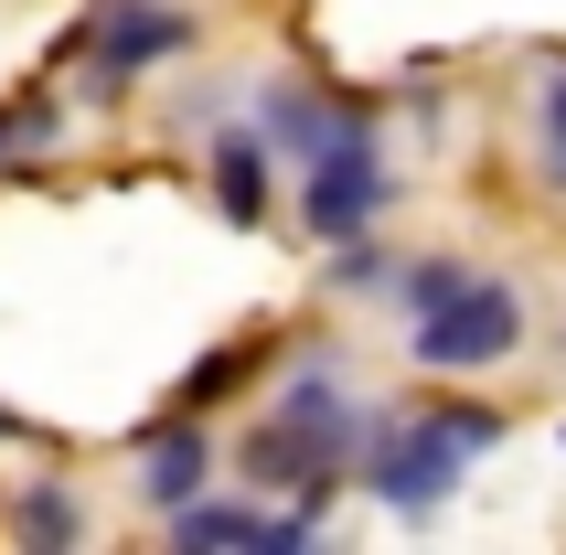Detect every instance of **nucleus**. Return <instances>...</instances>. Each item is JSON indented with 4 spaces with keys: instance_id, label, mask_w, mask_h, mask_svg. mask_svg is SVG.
Returning <instances> with one entry per match:
<instances>
[{
    "instance_id": "1",
    "label": "nucleus",
    "mask_w": 566,
    "mask_h": 555,
    "mask_svg": "<svg viewBox=\"0 0 566 555\" xmlns=\"http://www.w3.org/2000/svg\"><path fill=\"white\" fill-rule=\"evenodd\" d=\"M492 438H503V417H492V406H428V417H385V428L364 438V492H375L385 513H439V502L460 492V470H471Z\"/></svg>"
},
{
    "instance_id": "2",
    "label": "nucleus",
    "mask_w": 566,
    "mask_h": 555,
    "mask_svg": "<svg viewBox=\"0 0 566 555\" xmlns=\"http://www.w3.org/2000/svg\"><path fill=\"white\" fill-rule=\"evenodd\" d=\"M407 332H417V364L428 374H481V364H503V353H524V289L471 278L460 300H439L428 321H407Z\"/></svg>"
},
{
    "instance_id": "3",
    "label": "nucleus",
    "mask_w": 566,
    "mask_h": 555,
    "mask_svg": "<svg viewBox=\"0 0 566 555\" xmlns=\"http://www.w3.org/2000/svg\"><path fill=\"white\" fill-rule=\"evenodd\" d=\"M375 214H385V150H375V128L353 118L321 160H300V224L332 235V247H353Z\"/></svg>"
},
{
    "instance_id": "4",
    "label": "nucleus",
    "mask_w": 566,
    "mask_h": 555,
    "mask_svg": "<svg viewBox=\"0 0 566 555\" xmlns=\"http://www.w3.org/2000/svg\"><path fill=\"white\" fill-rule=\"evenodd\" d=\"M182 43H192V11H171V0H107L96 11V75H150Z\"/></svg>"
},
{
    "instance_id": "5",
    "label": "nucleus",
    "mask_w": 566,
    "mask_h": 555,
    "mask_svg": "<svg viewBox=\"0 0 566 555\" xmlns=\"http://www.w3.org/2000/svg\"><path fill=\"white\" fill-rule=\"evenodd\" d=\"M332 470H343V449H321L311 428H289V417H268V428L247 438V481L256 492H332Z\"/></svg>"
},
{
    "instance_id": "6",
    "label": "nucleus",
    "mask_w": 566,
    "mask_h": 555,
    "mask_svg": "<svg viewBox=\"0 0 566 555\" xmlns=\"http://www.w3.org/2000/svg\"><path fill=\"white\" fill-rule=\"evenodd\" d=\"M182 545H256V555H300L311 545V513H247V502H182L171 513Z\"/></svg>"
},
{
    "instance_id": "7",
    "label": "nucleus",
    "mask_w": 566,
    "mask_h": 555,
    "mask_svg": "<svg viewBox=\"0 0 566 555\" xmlns=\"http://www.w3.org/2000/svg\"><path fill=\"white\" fill-rule=\"evenodd\" d=\"M203 481H214V449H203V428H160L150 449H139V492H150L160 513L203 502Z\"/></svg>"
},
{
    "instance_id": "8",
    "label": "nucleus",
    "mask_w": 566,
    "mask_h": 555,
    "mask_svg": "<svg viewBox=\"0 0 566 555\" xmlns=\"http://www.w3.org/2000/svg\"><path fill=\"white\" fill-rule=\"evenodd\" d=\"M279 417H289V428H311L321 449H353V406H343V385H332V364H311V374H289V396H279Z\"/></svg>"
},
{
    "instance_id": "9",
    "label": "nucleus",
    "mask_w": 566,
    "mask_h": 555,
    "mask_svg": "<svg viewBox=\"0 0 566 555\" xmlns=\"http://www.w3.org/2000/svg\"><path fill=\"white\" fill-rule=\"evenodd\" d=\"M214 203H224V224H256V214H268V160H256L247 128H224V139H214Z\"/></svg>"
},
{
    "instance_id": "10",
    "label": "nucleus",
    "mask_w": 566,
    "mask_h": 555,
    "mask_svg": "<svg viewBox=\"0 0 566 555\" xmlns=\"http://www.w3.org/2000/svg\"><path fill=\"white\" fill-rule=\"evenodd\" d=\"M343 128H353V107H321V96H289V86L268 96V139H279V150H300V160H321Z\"/></svg>"
},
{
    "instance_id": "11",
    "label": "nucleus",
    "mask_w": 566,
    "mask_h": 555,
    "mask_svg": "<svg viewBox=\"0 0 566 555\" xmlns=\"http://www.w3.org/2000/svg\"><path fill=\"white\" fill-rule=\"evenodd\" d=\"M535 160H545V182L566 192V64H545V86H535Z\"/></svg>"
},
{
    "instance_id": "12",
    "label": "nucleus",
    "mask_w": 566,
    "mask_h": 555,
    "mask_svg": "<svg viewBox=\"0 0 566 555\" xmlns=\"http://www.w3.org/2000/svg\"><path fill=\"white\" fill-rule=\"evenodd\" d=\"M396 289H407V300H396V310H407V321H428V310H439V300H460L471 278L449 268V256H428V268H407V278H396Z\"/></svg>"
},
{
    "instance_id": "13",
    "label": "nucleus",
    "mask_w": 566,
    "mask_h": 555,
    "mask_svg": "<svg viewBox=\"0 0 566 555\" xmlns=\"http://www.w3.org/2000/svg\"><path fill=\"white\" fill-rule=\"evenodd\" d=\"M22 534L32 545H75V502L64 492H22Z\"/></svg>"
},
{
    "instance_id": "14",
    "label": "nucleus",
    "mask_w": 566,
    "mask_h": 555,
    "mask_svg": "<svg viewBox=\"0 0 566 555\" xmlns=\"http://www.w3.org/2000/svg\"><path fill=\"white\" fill-rule=\"evenodd\" d=\"M43 128H54V107H43V96H22V107H0V150H32Z\"/></svg>"
},
{
    "instance_id": "15",
    "label": "nucleus",
    "mask_w": 566,
    "mask_h": 555,
    "mask_svg": "<svg viewBox=\"0 0 566 555\" xmlns=\"http://www.w3.org/2000/svg\"><path fill=\"white\" fill-rule=\"evenodd\" d=\"M235 374H247V353H214V364H192L182 396H192V406H214V396H235Z\"/></svg>"
}]
</instances>
